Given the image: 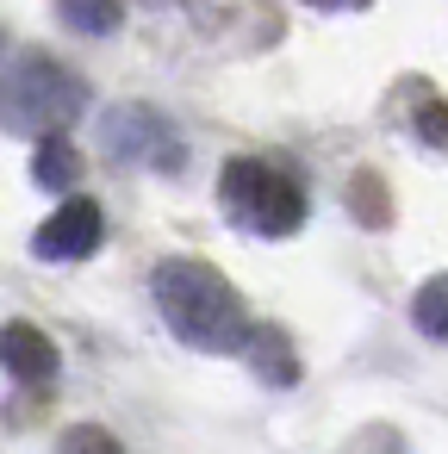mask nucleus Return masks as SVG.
<instances>
[{"mask_svg":"<svg viewBox=\"0 0 448 454\" xmlns=\"http://www.w3.org/2000/svg\"><path fill=\"white\" fill-rule=\"evenodd\" d=\"M57 454H125V442L106 429V423H69L57 435Z\"/></svg>","mask_w":448,"mask_h":454,"instance_id":"nucleus-12","label":"nucleus"},{"mask_svg":"<svg viewBox=\"0 0 448 454\" xmlns=\"http://www.w3.org/2000/svg\"><path fill=\"white\" fill-rule=\"evenodd\" d=\"M218 200H224V218L255 237H293L305 224V187L262 156H231L218 175Z\"/></svg>","mask_w":448,"mask_h":454,"instance_id":"nucleus-3","label":"nucleus"},{"mask_svg":"<svg viewBox=\"0 0 448 454\" xmlns=\"http://www.w3.org/2000/svg\"><path fill=\"white\" fill-rule=\"evenodd\" d=\"M0 51H7V38H0Z\"/></svg>","mask_w":448,"mask_h":454,"instance_id":"nucleus-15","label":"nucleus"},{"mask_svg":"<svg viewBox=\"0 0 448 454\" xmlns=\"http://www.w3.org/2000/svg\"><path fill=\"white\" fill-rule=\"evenodd\" d=\"M411 324H417V336L448 342V274H429V280L411 293Z\"/></svg>","mask_w":448,"mask_h":454,"instance_id":"nucleus-9","label":"nucleus"},{"mask_svg":"<svg viewBox=\"0 0 448 454\" xmlns=\"http://www.w3.org/2000/svg\"><path fill=\"white\" fill-rule=\"evenodd\" d=\"M150 293H156L162 324H169L187 348H200V355H237V348L249 342V330H255L243 293H237L212 262H187V255H175V262L156 268Z\"/></svg>","mask_w":448,"mask_h":454,"instance_id":"nucleus-1","label":"nucleus"},{"mask_svg":"<svg viewBox=\"0 0 448 454\" xmlns=\"http://www.w3.org/2000/svg\"><path fill=\"white\" fill-rule=\"evenodd\" d=\"M100 237H106V212H100V200L69 193V200H57V212L38 224L32 255H38V262H88V255L100 249Z\"/></svg>","mask_w":448,"mask_h":454,"instance_id":"nucleus-4","label":"nucleus"},{"mask_svg":"<svg viewBox=\"0 0 448 454\" xmlns=\"http://www.w3.org/2000/svg\"><path fill=\"white\" fill-rule=\"evenodd\" d=\"M0 367H7L20 386H44V380H57V342L38 324L13 317L7 330H0Z\"/></svg>","mask_w":448,"mask_h":454,"instance_id":"nucleus-6","label":"nucleus"},{"mask_svg":"<svg viewBox=\"0 0 448 454\" xmlns=\"http://www.w3.org/2000/svg\"><path fill=\"white\" fill-rule=\"evenodd\" d=\"M57 7H63V20H69L75 32H88V38H106V32H119V20H125L119 0H57Z\"/></svg>","mask_w":448,"mask_h":454,"instance_id":"nucleus-11","label":"nucleus"},{"mask_svg":"<svg viewBox=\"0 0 448 454\" xmlns=\"http://www.w3.org/2000/svg\"><path fill=\"white\" fill-rule=\"evenodd\" d=\"M32 181L44 187V193H75V181H82V150L57 131V137H38V150H32Z\"/></svg>","mask_w":448,"mask_h":454,"instance_id":"nucleus-7","label":"nucleus"},{"mask_svg":"<svg viewBox=\"0 0 448 454\" xmlns=\"http://www.w3.org/2000/svg\"><path fill=\"white\" fill-rule=\"evenodd\" d=\"M243 348H249V361H255V367H262V373H268L274 386H293V380H299V361H293V342H287V336H280L274 324H255Z\"/></svg>","mask_w":448,"mask_h":454,"instance_id":"nucleus-8","label":"nucleus"},{"mask_svg":"<svg viewBox=\"0 0 448 454\" xmlns=\"http://www.w3.org/2000/svg\"><path fill=\"white\" fill-rule=\"evenodd\" d=\"M349 212L367 224V231H386L392 224V206H386V181L373 175V168H361L355 181H349Z\"/></svg>","mask_w":448,"mask_h":454,"instance_id":"nucleus-10","label":"nucleus"},{"mask_svg":"<svg viewBox=\"0 0 448 454\" xmlns=\"http://www.w3.org/2000/svg\"><path fill=\"white\" fill-rule=\"evenodd\" d=\"M106 144H113V156H125V162L181 168V144H175V131H169L150 106H119V113H106Z\"/></svg>","mask_w":448,"mask_h":454,"instance_id":"nucleus-5","label":"nucleus"},{"mask_svg":"<svg viewBox=\"0 0 448 454\" xmlns=\"http://www.w3.org/2000/svg\"><path fill=\"white\" fill-rule=\"evenodd\" d=\"M417 137L429 150H448V100H423L417 106Z\"/></svg>","mask_w":448,"mask_h":454,"instance_id":"nucleus-13","label":"nucleus"},{"mask_svg":"<svg viewBox=\"0 0 448 454\" xmlns=\"http://www.w3.org/2000/svg\"><path fill=\"white\" fill-rule=\"evenodd\" d=\"M305 7H324V13H342V7H367V0H305Z\"/></svg>","mask_w":448,"mask_h":454,"instance_id":"nucleus-14","label":"nucleus"},{"mask_svg":"<svg viewBox=\"0 0 448 454\" xmlns=\"http://www.w3.org/2000/svg\"><path fill=\"white\" fill-rule=\"evenodd\" d=\"M88 106V88L75 69H63L57 57H20L7 69V82H0V119H7V131H26V137H57L82 119Z\"/></svg>","mask_w":448,"mask_h":454,"instance_id":"nucleus-2","label":"nucleus"}]
</instances>
